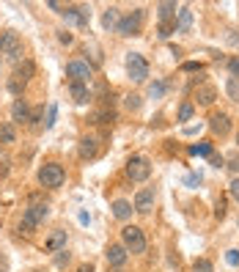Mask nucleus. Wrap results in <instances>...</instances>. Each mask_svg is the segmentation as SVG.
I'll return each instance as SVG.
<instances>
[{
	"label": "nucleus",
	"mask_w": 239,
	"mask_h": 272,
	"mask_svg": "<svg viewBox=\"0 0 239 272\" xmlns=\"http://www.w3.org/2000/svg\"><path fill=\"white\" fill-rule=\"evenodd\" d=\"M157 11H160V20L162 22H168L170 20V14L176 11V3L173 0H165V3H157Z\"/></svg>",
	"instance_id": "nucleus-21"
},
{
	"label": "nucleus",
	"mask_w": 239,
	"mask_h": 272,
	"mask_svg": "<svg viewBox=\"0 0 239 272\" xmlns=\"http://www.w3.org/2000/svg\"><path fill=\"white\" fill-rule=\"evenodd\" d=\"M47 212L49 209L44 206V203H30L28 209H25V215H22V231H33L36 225L47 217Z\"/></svg>",
	"instance_id": "nucleus-3"
},
{
	"label": "nucleus",
	"mask_w": 239,
	"mask_h": 272,
	"mask_svg": "<svg viewBox=\"0 0 239 272\" xmlns=\"http://www.w3.org/2000/svg\"><path fill=\"white\" fill-rule=\"evenodd\" d=\"M182 69H184V72H204V63H195V61H187V63H184V66H182Z\"/></svg>",
	"instance_id": "nucleus-31"
},
{
	"label": "nucleus",
	"mask_w": 239,
	"mask_h": 272,
	"mask_svg": "<svg viewBox=\"0 0 239 272\" xmlns=\"http://www.w3.org/2000/svg\"><path fill=\"white\" fill-rule=\"evenodd\" d=\"M190 25H192V11L187 6H182L179 8V22H176V33H187L190 30Z\"/></svg>",
	"instance_id": "nucleus-16"
},
{
	"label": "nucleus",
	"mask_w": 239,
	"mask_h": 272,
	"mask_svg": "<svg viewBox=\"0 0 239 272\" xmlns=\"http://www.w3.org/2000/svg\"><path fill=\"white\" fill-rule=\"evenodd\" d=\"M124 261H127V247H124V245H110V247H107V264L121 267Z\"/></svg>",
	"instance_id": "nucleus-12"
},
{
	"label": "nucleus",
	"mask_w": 239,
	"mask_h": 272,
	"mask_svg": "<svg viewBox=\"0 0 239 272\" xmlns=\"http://www.w3.org/2000/svg\"><path fill=\"white\" fill-rule=\"evenodd\" d=\"M64 245H66V231H55L52 237L47 239V253H58V250H64Z\"/></svg>",
	"instance_id": "nucleus-17"
},
{
	"label": "nucleus",
	"mask_w": 239,
	"mask_h": 272,
	"mask_svg": "<svg viewBox=\"0 0 239 272\" xmlns=\"http://www.w3.org/2000/svg\"><path fill=\"white\" fill-rule=\"evenodd\" d=\"M69 94H72V99H74L77 105H85V102L91 99V91H88V85H85V83H72Z\"/></svg>",
	"instance_id": "nucleus-13"
},
{
	"label": "nucleus",
	"mask_w": 239,
	"mask_h": 272,
	"mask_svg": "<svg viewBox=\"0 0 239 272\" xmlns=\"http://www.w3.org/2000/svg\"><path fill=\"white\" fill-rule=\"evenodd\" d=\"M225 94H228L234 102H239V80H237V77H228V83H225Z\"/></svg>",
	"instance_id": "nucleus-23"
},
{
	"label": "nucleus",
	"mask_w": 239,
	"mask_h": 272,
	"mask_svg": "<svg viewBox=\"0 0 239 272\" xmlns=\"http://www.w3.org/2000/svg\"><path fill=\"white\" fill-rule=\"evenodd\" d=\"M192 272H215V267H212V261H206V258H198L195 264H192Z\"/></svg>",
	"instance_id": "nucleus-25"
},
{
	"label": "nucleus",
	"mask_w": 239,
	"mask_h": 272,
	"mask_svg": "<svg viewBox=\"0 0 239 272\" xmlns=\"http://www.w3.org/2000/svg\"><path fill=\"white\" fill-rule=\"evenodd\" d=\"M113 215L119 217V220H127V217L132 215V203L129 201H116L113 203Z\"/></svg>",
	"instance_id": "nucleus-20"
},
{
	"label": "nucleus",
	"mask_w": 239,
	"mask_h": 272,
	"mask_svg": "<svg viewBox=\"0 0 239 272\" xmlns=\"http://www.w3.org/2000/svg\"><path fill=\"white\" fill-rule=\"evenodd\" d=\"M119 22H121V17H119V8H107L105 14H102V25H105L107 30L119 28Z\"/></svg>",
	"instance_id": "nucleus-19"
},
{
	"label": "nucleus",
	"mask_w": 239,
	"mask_h": 272,
	"mask_svg": "<svg viewBox=\"0 0 239 272\" xmlns=\"http://www.w3.org/2000/svg\"><path fill=\"white\" fill-rule=\"evenodd\" d=\"M33 72H36V66L30 61H25L22 63V66H17V72H14V80H11V91H20V85H25L30 80V77H33Z\"/></svg>",
	"instance_id": "nucleus-9"
},
{
	"label": "nucleus",
	"mask_w": 239,
	"mask_h": 272,
	"mask_svg": "<svg viewBox=\"0 0 239 272\" xmlns=\"http://www.w3.org/2000/svg\"><path fill=\"white\" fill-rule=\"evenodd\" d=\"M190 119H192V105L184 102V105L179 107V121H190Z\"/></svg>",
	"instance_id": "nucleus-26"
},
{
	"label": "nucleus",
	"mask_w": 239,
	"mask_h": 272,
	"mask_svg": "<svg viewBox=\"0 0 239 272\" xmlns=\"http://www.w3.org/2000/svg\"><path fill=\"white\" fill-rule=\"evenodd\" d=\"M228 187H231V196H234V198H237V201H239V179H234L231 184H228Z\"/></svg>",
	"instance_id": "nucleus-38"
},
{
	"label": "nucleus",
	"mask_w": 239,
	"mask_h": 272,
	"mask_svg": "<svg viewBox=\"0 0 239 272\" xmlns=\"http://www.w3.org/2000/svg\"><path fill=\"white\" fill-rule=\"evenodd\" d=\"M209 126H212V132L215 135L223 138V135H228V129H231V119H228L225 113H215V116L209 119Z\"/></svg>",
	"instance_id": "nucleus-11"
},
{
	"label": "nucleus",
	"mask_w": 239,
	"mask_h": 272,
	"mask_svg": "<svg viewBox=\"0 0 239 272\" xmlns=\"http://www.w3.org/2000/svg\"><path fill=\"white\" fill-rule=\"evenodd\" d=\"M66 74L72 77V83H85V80H91V66L83 61H69L66 63Z\"/></svg>",
	"instance_id": "nucleus-8"
},
{
	"label": "nucleus",
	"mask_w": 239,
	"mask_h": 272,
	"mask_svg": "<svg viewBox=\"0 0 239 272\" xmlns=\"http://www.w3.org/2000/svg\"><path fill=\"white\" fill-rule=\"evenodd\" d=\"M66 261H69V253H66V250H58V256H55V264H58V267H64Z\"/></svg>",
	"instance_id": "nucleus-35"
},
{
	"label": "nucleus",
	"mask_w": 239,
	"mask_h": 272,
	"mask_svg": "<svg viewBox=\"0 0 239 272\" xmlns=\"http://www.w3.org/2000/svg\"><path fill=\"white\" fill-rule=\"evenodd\" d=\"M192 157H212V143H198V146H190Z\"/></svg>",
	"instance_id": "nucleus-24"
},
{
	"label": "nucleus",
	"mask_w": 239,
	"mask_h": 272,
	"mask_svg": "<svg viewBox=\"0 0 239 272\" xmlns=\"http://www.w3.org/2000/svg\"><path fill=\"white\" fill-rule=\"evenodd\" d=\"M0 52H6L8 58H20L22 55V44H20V36L14 30H3L0 33Z\"/></svg>",
	"instance_id": "nucleus-6"
},
{
	"label": "nucleus",
	"mask_w": 239,
	"mask_h": 272,
	"mask_svg": "<svg viewBox=\"0 0 239 272\" xmlns=\"http://www.w3.org/2000/svg\"><path fill=\"white\" fill-rule=\"evenodd\" d=\"M58 39H61L64 44H69L72 42V33H66V30H64V33H58Z\"/></svg>",
	"instance_id": "nucleus-41"
},
{
	"label": "nucleus",
	"mask_w": 239,
	"mask_h": 272,
	"mask_svg": "<svg viewBox=\"0 0 239 272\" xmlns=\"http://www.w3.org/2000/svg\"><path fill=\"white\" fill-rule=\"evenodd\" d=\"M55 116H58L55 105H49V110H47V126H52V124H55Z\"/></svg>",
	"instance_id": "nucleus-36"
},
{
	"label": "nucleus",
	"mask_w": 239,
	"mask_h": 272,
	"mask_svg": "<svg viewBox=\"0 0 239 272\" xmlns=\"http://www.w3.org/2000/svg\"><path fill=\"white\" fill-rule=\"evenodd\" d=\"M223 157H217V154H212V165H215V168H220V165H223Z\"/></svg>",
	"instance_id": "nucleus-40"
},
{
	"label": "nucleus",
	"mask_w": 239,
	"mask_h": 272,
	"mask_svg": "<svg viewBox=\"0 0 239 272\" xmlns=\"http://www.w3.org/2000/svg\"><path fill=\"white\" fill-rule=\"evenodd\" d=\"M228 168H231L234 173H239V154H234L231 160H228Z\"/></svg>",
	"instance_id": "nucleus-37"
},
{
	"label": "nucleus",
	"mask_w": 239,
	"mask_h": 272,
	"mask_svg": "<svg viewBox=\"0 0 239 272\" xmlns=\"http://www.w3.org/2000/svg\"><path fill=\"white\" fill-rule=\"evenodd\" d=\"M162 94H165V83H151V88H148V97H151V99H160Z\"/></svg>",
	"instance_id": "nucleus-27"
},
{
	"label": "nucleus",
	"mask_w": 239,
	"mask_h": 272,
	"mask_svg": "<svg viewBox=\"0 0 239 272\" xmlns=\"http://www.w3.org/2000/svg\"><path fill=\"white\" fill-rule=\"evenodd\" d=\"M215 217H217V220L225 217V201H217V206H215Z\"/></svg>",
	"instance_id": "nucleus-33"
},
{
	"label": "nucleus",
	"mask_w": 239,
	"mask_h": 272,
	"mask_svg": "<svg viewBox=\"0 0 239 272\" xmlns=\"http://www.w3.org/2000/svg\"><path fill=\"white\" fill-rule=\"evenodd\" d=\"M154 209V190H141L138 196H135V212H141V215H148V212Z\"/></svg>",
	"instance_id": "nucleus-10"
},
{
	"label": "nucleus",
	"mask_w": 239,
	"mask_h": 272,
	"mask_svg": "<svg viewBox=\"0 0 239 272\" xmlns=\"http://www.w3.org/2000/svg\"><path fill=\"white\" fill-rule=\"evenodd\" d=\"M143 20H146V11L143 8H135L129 17H124V20L119 22V33L121 36H135V33H141V28H143Z\"/></svg>",
	"instance_id": "nucleus-2"
},
{
	"label": "nucleus",
	"mask_w": 239,
	"mask_h": 272,
	"mask_svg": "<svg viewBox=\"0 0 239 272\" xmlns=\"http://www.w3.org/2000/svg\"><path fill=\"white\" fill-rule=\"evenodd\" d=\"M127 176L132 181H146L148 176H151V162H148L146 157H132V160L127 162Z\"/></svg>",
	"instance_id": "nucleus-5"
},
{
	"label": "nucleus",
	"mask_w": 239,
	"mask_h": 272,
	"mask_svg": "<svg viewBox=\"0 0 239 272\" xmlns=\"http://www.w3.org/2000/svg\"><path fill=\"white\" fill-rule=\"evenodd\" d=\"M170 33H176V25H173V22H160V36H162V39H168Z\"/></svg>",
	"instance_id": "nucleus-28"
},
{
	"label": "nucleus",
	"mask_w": 239,
	"mask_h": 272,
	"mask_svg": "<svg viewBox=\"0 0 239 272\" xmlns=\"http://www.w3.org/2000/svg\"><path fill=\"white\" fill-rule=\"evenodd\" d=\"M66 179L64 168L58 165V162H47V165L39 171V181H42V187H61Z\"/></svg>",
	"instance_id": "nucleus-1"
},
{
	"label": "nucleus",
	"mask_w": 239,
	"mask_h": 272,
	"mask_svg": "<svg viewBox=\"0 0 239 272\" xmlns=\"http://www.w3.org/2000/svg\"><path fill=\"white\" fill-rule=\"evenodd\" d=\"M11 119L14 121H30V107L25 99H17L14 105H11Z\"/></svg>",
	"instance_id": "nucleus-15"
},
{
	"label": "nucleus",
	"mask_w": 239,
	"mask_h": 272,
	"mask_svg": "<svg viewBox=\"0 0 239 272\" xmlns=\"http://www.w3.org/2000/svg\"><path fill=\"white\" fill-rule=\"evenodd\" d=\"M0 272H8V258H6V253H0Z\"/></svg>",
	"instance_id": "nucleus-39"
},
{
	"label": "nucleus",
	"mask_w": 239,
	"mask_h": 272,
	"mask_svg": "<svg viewBox=\"0 0 239 272\" xmlns=\"http://www.w3.org/2000/svg\"><path fill=\"white\" fill-rule=\"evenodd\" d=\"M127 107H129V110H138V107H141V97H138V94H129V97H127Z\"/></svg>",
	"instance_id": "nucleus-29"
},
{
	"label": "nucleus",
	"mask_w": 239,
	"mask_h": 272,
	"mask_svg": "<svg viewBox=\"0 0 239 272\" xmlns=\"http://www.w3.org/2000/svg\"><path fill=\"white\" fill-rule=\"evenodd\" d=\"M225 261H228L231 267H239V250H228L225 253Z\"/></svg>",
	"instance_id": "nucleus-30"
},
{
	"label": "nucleus",
	"mask_w": 239,
	"mask_h": 272,
	"mask_svg": "<svg viewBox=\"0 0 239 272\" xmlns=\"http://www.w3.org/2000/svg\"><path fill=\"white\" fill-rule=\"evenodd\" d=\"M110 121H113V113H99V116H96V124H110Z\"/></svg>",
	"instance_id": "nucleus-34"
},
{
	"label": "nucleus",
	"mask_w": 239,
	"mask_h": 272,
	"mask_svg": "<svg viewBox=\"0 0 239 272\" xmlns=\"http://www.w3.org/2000/svg\"><path fill=\"white\" fill-rule=\"evenodd\" d=\"M237 143H239V135H237Z\"/></svg>",
	"instance_id": "nucleus-43"
},
{
	"label": "nucleus",
	"mask_w": 239,
	"mask_h": 272,
	"mask_svg": "<svg viewBox=\"0 0 239 272\" xmlns=\"http://www.w3.org/2000/svg\"><path fill=\"white\" fill-rule=\"evenodd\" d=\"M0 140H3V143H14L17 140L14 124H0Z\"/></svg>",
	"instance_id": "nucleus-22"
},
{
	"label": "nucleus",
	"mask_w": 239,
	"mask_h": 272,
	"mask_svg": "<svg viewBox=\"0 0 239 272\" xmlns=\"http://www.w3.org/2000/svg\"><path fill=\"white\" fill-rule=\"evenodd\" d=\"M228 69H231V77L239 80V58H231V61H228Z\"/></svg>",
	"instance_id": "nucleus-32"
},
{
	"label": "nucleus",
	"mask_w": 239,
	"mask_h": 272,
	"mask_svg": "<svg viewBox=\"0 0 239 272\" xmlns=\"http://www.w3.org/2000/svg\"><path fill=\"white\" fill-rule=\"evenodd\" d=\"M195 99H198V105H212L217 99V91H215V85H198Z\"/></svg>",
	"instance_id": "nucleus-14"
},
{
	"label": "nucleus",
	"mask_w": 239,
	"mask_h": 272,
	"mask_svg": "<svg viewBox=\"0 0 239 272\" xmlns=\"http://www.w3.org/2000/svg\"><path fill=\"white\" fill-rule=\"evenodd\" d=\"M121 237H124L127 250H132V253H143V250H146V237H143V231L138 228V225H127V228L121 231Z\"/></svg>",
	"instance_id": "nucleus-4"
},
{
	"label": "nucleus",
	"mask_w": 239,
	"mask_h": 272,
	"mask_svg": "<svg viewBox=\"0 0 239 272\" xmlns=\"http://www.w3.org/2000/svg\"><path fill=\"white\" fill-rule=\"evenodd\" d=\"M80 157H83V160H94V157H96V140L94 138L80 140Z\"/></svg>",
	"instance_id": "nucleus-18"
},
{
	"label": "nucleus",
	"mask_w": 239,
	"mask_h": 272,
	"mask_svg": "<svg viewBox=\"0 0 239 272\" xmlns=\"http://www.w3.org/2000/svg\"><path fill=\"white\" fill-rule=\"evenodd\" d=\"M127 72H129V77H132L135 83H143L148 77V63L143 61V55H138V52H129V58H127Z\"/></svg>",
	"instance_id": "nucleus-7"
},
{
	"label": "nucleus",
	"mask_w": 239,
	"mask_h": 272,
	"mask_svg": "<svg viewBox=\"0 0 239 272\" xmlns=\"http://www.w3.org/2000/svg\"><path fill=\"white\" fill-rule=\"evenodd\" d=\"M77 272H94V267H91V264H83V267H80Z\"/></svg>",
	"instance_id": "nucleus-42"
}]
</instances>
